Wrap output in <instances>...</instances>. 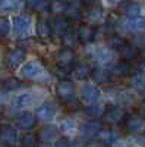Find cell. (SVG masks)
Listing matches in <instances>:
<instances>
[{
  "mask_svg": "<svg viewBox=\"0 0 145 147\" xmlns=\"http://www.w3.org/2000/svg\"><path fill=\"white\" fill-rule=\"evenodd\" d=\"M29 7L35 12L50 10V0H29Z\"/></svg>",
  "mask_w": 145,
  "mask_h": 147,
  "instance_id": "f546056e",
  "label": "cell"
},
{
  "mask_svg": "<svg viewBox=\"0 0 145 147\" xmlns=\"http://www.w3.org/2000/svg\"><path fill=\"white\" fill-rule=\"evenodd\" d=\"M53 147H70V140L67 137H60L54 141Z\"/></svg>",
  "mask_w": 145,
  "mask_h": 147,
  "instance_id": "74e56055",
  "label": "cell"
},
{
  "mask_svg": "<svg viewBox=\"0 0 145 147\" xmlns=\"http://www.w3.org/2000/svg\"><path fill=\"white\" fill-rule=\"evenodd\" d=\"M10 32V21L5 16H0V37H5Z\"/></svg>",
  "mask_w": 145,
  "mask_h": 147,
  "instance_id": "8d00e7d4",
  "label": "cell"
},
{
  "mask_svg": "<svg viewBox=\"0 0 145 147\" xmlns=\"http://www.w3.org/2000/svg\"><path fill=\"white\" fill-rule=\"evenodd\" d=\"M27 6V0H0V12H15Z\"/></svg>",
  "mask_w": 145,
  "mask_h": 147,
  "instance_id": "d6986e66",
  "label": "cell"
},
{
  "mask_svg": "<svg viewBox=\"0 0 145 147\" xmlns=\"http://www.w3.org/2000/svg\"><path fill=\"white\" fill-rule=\"evenodd\" d=\"M130 85L134 87L135 90H142L145 88V75L142 72H136L132 75L130 78Z\"/></svg>",
  "mask_w": 145,
  "mask_h": 147,
  "instance_id": "4dcf8cb0",
  "label": "cell"
},
{
  "mask_svg": "<svg viewBox=\"0 0 145 147\" xmlns=\"http://www.w3.org/2000/svg\"><path fill=\"white\" fill-rule=\"evenodd\" d=\"M117 55L122 60H125V62H130V60H134L139 56V50L135 44L123 41V44L117 49Z\"/></svg>",
  "mask_w": 145,
  "mask_h": 147,
  "instance_id": "30bf717a",
  "label": "cell"
},
{
  "mask_svg": "<svg viewBox=\"0 0 145 147\" xmlns=\"http://www.w3.org/2000/svg\"><path fill=\"white\" fill-rule=\"evenodd\" d=\"M117 25L125 30V31H130V32H139L142 30H145V18H126L123 21H119Z\"/></svg>",
  "mask_w": 145,
  "mask_h": 147,
  "instance_id": "52a82bcc",
  "label": "cell"
},
{
  "mask_svg": "<svg viewBox=\"0 0 145 147\" xmlns=\"http://www.w3.org/2000/svg\"><path fill=\"white\" fill-rule=\"evenodd\" d=\"M37 35L41 37V38H48L53 32H51V27H50V21L45 19V18H41L38 22H37Z\"/></svg>",
  "mask_w": 145,
  "mask_h": 147,
  "instance_id": "7402d4cb",
  "label": "cell"
},
{
  "mask_svg": "<svg viewBox=\"0 0 145 147\" xmlns=\"http://www.w3.org/2000/svg\"><path fill=\"white\" fill-rule=\"evenodd\" d=\"M35 121H37L35 115H32V113H29V112H25V113L19 115V116L15 119V127H16L18 129L27 131V129H31V128L35 125Z\"/></svg>",
  "mask_w": 145,
  "mask_h": 147,
  "instance_id": "9a60e30c",
  "label": "cell"
},
{
  "mask_svg": "<svg viewBox=\"0 0 145 147\" xmlns=\"http://www.w3.org/2000/svg\"><path fill=\"white\" fill-rule=\"evenodd\" d=\"M95 137L104 146H112V144H114L117 141V132L114 129H112V128H101Z\"/></svg>",
  "mask_w": 145,
  "mask_h": 147,
  "instance_id": "e0dca14e",
  "label": "cell"
},
{
  "mask_svg": "<svg viewBox=\"0 0 145 147\" xmlns=\"http://www.w3.org/2000/svg\"><path fill=\"white\" fill-rule=\"evenodd\" d=\"M25 50L23 49H12L5 53V63L7 68H16L25 59Z\"/></svg>",
  "mask_w": 145,
  "mask_h": 147,
  "instance_id": "9c48e42d",
  "label": "cell"
},
{
  "mask_svg": "<svg viewBox=\"0 0 145 147\" xmlns=\"http://www.w3.org/2000/svg\"><path fill=\"white\" fill-rule=\"evenodd\" d=\"M21 87H22V82L19 80H16V78H12V77L10 78H6L3 81V84H2L3 91H13V90H18Z\"/></svg>",
  "mask_w": 145,
  "mask_h": 147,
  "instance_id": "1f68e13d",
  "label": "cell"
},
{
  "mask_svg": "<svg viewBox=\"0 0 145 147\" xmlns=\"http://www.w3.org/2000/svg\"><path fill=\"white\" fill-rule=\"evenodd\" d=\"M104 110H106V109H104L103 106L92 103V105H90V106L85 109V113H87V116H88V118H91V119H97V118L103 116Z\"/></svg>",
  "mask_w": 145,
  "mask_h": 147,
  "instance_id": "f1b7e54d",
  "label": "cell"
},
{
  "mask_svg": "<svg viewBox=\"0 0 145 147\" xmlns=\"http://www.w3.org/2000/svg\"><path fill=\"white\" fill-rule=\"evenodd\" d=\"M79 94H81V99L82 102H85L88 105H92L98 100L100 97V90L95 84L92 82H85L81 85V90H79Z\"/></svg>",
  "mask_w": 145,
  "mask_h": 147,
  "instance_id": "5b68a950",
  "label": "cell"
},
{
  "mask_svg": "<svg viewBox=\"0 0 145 147\" xmlns=\"http://www.w3.org/2000/svg\"><path fill=\"white\" fill-rule=\"evenodd\" d=\"M84 147H104V144L100 143L98 140H88Z\"/></svg>",
  "mask_w": 145,
  "mask_h": 147,
  "instance_id": "f35d334b",
  "label": "cell"
},
{
  "mask_svg": "<svg viewBox=\"0 0 145 147\" xmlns=\"http://www.w3.org/2000/svg\"><path fill=\"white\" fill-rule=\"evenodd\" d=\"M45 72L44 65L40 62L38 59H32L29 62L23 63L19 69V77L27 78V80H37Z\"/></svg>",
  "mask_w": 145,
  "mask_h": 147,
  "instance_id": "7a4b0ae2",
  "label": "cell"
},
{
  "mask_svg": "<svg viewBox=\"0 0 145 147\" xmlns=\"http://www.w3.org/2000/svg\"><path fill=\"white\" fill-rule=\"evenodd\" d=\"M69 2L66 0H50V10L54 15H62L66 12Z\"/></svg>",
  "mask_w": 145,
  "mask_h": 147,
  "instance_id": "83f0119b",
  "label": "cell"
},
{
  "mask_svg": "<svg viewBox=\"0 0 145 147\" xmlns=\"http://www.w3.org/2000/svg\"><path fill=\"white\" fill-rule=\"evenodd\" d=\"M144 90H145V88H144Z\"/></svg>",
  "mask_w": 145,
  "mask_h": 147,
  "instance_id": "7bdbcfd3",
  "label": "cell"
},
{
  "mask_svg": "<svg viewBox=\"0 0 145 147\" xmlns=\"http://www.w3.org/2000/svg\"><path fill=\"white\" fill-rule=\"evenodd\" d=\"M54 62H56L57 68H60L62 71L72 72V69L75 66V52L69 47L60 49L54 55Z\"/></svg>",
  "mask_w": 145,
  "mask_h": 147,
  "instance_id": "6da1fadb",
  "label": "cell"
},
{
  "mask_svg": "<svg viewBox=\"0 0 145 147\" xmlns=\"http://www.w3.org/2000/svg\"><path fill=\"white\" fill-rule=\"evenodd\" d=\"M139 115L145 118V103H142V105H141V107H139Z\"/></svg>",
  "mask_w": 145,
  "mask_h": 147,
  "instance_id": "ab89813d",
  "label": "cell"
},
{
  "mask_svg": "<svg viewBox=\"0 0 145 147\" xmlns=\"http://www.w3.org/2000/svg\"><path fill=\"white\" fill-rule=\"evenodd\" d=\"M117 10L126 18H136L141 13V5L135 0H123L119 3Z\"/></svg>",
  "mask_w": 145,
  "mask_h": 147,
  "instance_id": "8992f818",
  "label": "cell"
},
{
  "mask_svg": "<svg viewBox=\"0 0 145 147\" xmlns=\"http://www.w3.org/2000/svg\"><path fill=\"white\" fill-rule=\"evenodd\" d=\"M50 27H51V32L53 34L63 35L66 31H69V21H67V18L56 15V18H53L50 21Z\"/></svg>",
  "mask_w": 145,
  "mask_h": 147,
  "instance_id": "2e32d148",
  "label": "cell"
},
{
  "mask_svg": "<svg viewBox=\"0 0 145 147\" xmlns=\"http://www.w3.org/2000/svg\"><path fill=\"white\" fill-rule=\"evenodd\" d=\"M125 128L129 132H139L145 128V118L141 115H129L125 119Z\"/></svg>",
  "mask_w": 145,
  "mask_h": 147,
  "instance_id": "4fadbf2b",
  "label": "cell"
},
{
  "mask_svg": "<svg viewBox=\"0 0 145 147\" xmlns=\"http://www.w3.org/2000/svg\"><path fill=\"white\" fill-rule=\"evenodd\" d=\"M108 3H116V2H119V0H107Z\"/></svg>",
  "mask_w": 145,
  "mask_h": 147,
  "instance_id": "b9f144b4",
  "label": "cell"
},
{
  "mask_svg": "<svg viewBox=\"0 0 145 147\" xmlns=\"http://www.w3.org/2000/svg\"><path fill=\"white\" fill-rule=\"evenodd\" d=\"M103 119H104V122H107V124H110V125H117V124L125 122L126 113H125V110L119 106H108L103 113Z\"/></svg>",
  "mask_w": 145,
  "mask_h": 147,
  "instance_id": "3957f363",
  "label": "cell"
},
{
  "mask_svg": "<svg viewBox=\"0 0 145 147\" xmlns=\"http://www.w3.org/2000/svg\"><path fill=\"white\" fill-rule=\"evenodd\" d=\"M88 57L98 62H107L110 60V52L106 47H92V50L88 52Z\"/></svg>",
  "mask_w": 145,
  "mask_h": 147,
  "instance_id": "44dd1931",
  "label": "cell"
},
{
  "mask_svg": "<svg viewBox=\"0 0 145 147\" xmlns=\"http://www.w3.org/2000/svg\"><path fill=\"white\" fill-rule=\"evenodd\" d=\"M84 3H87V5H88V7H90V6H94V5H97V2H95V0H84Z\"/></svg>",
  "mask_w": 145,
  "mask_h": 147,
  "instance_id": "60d3db41",
  "label": "cell"
},
{
  "mask_svg": "<svg viewBox=\"0 0 145 147\" xmlns=\"http://www.w3.org/2000/svg\"><path fill=\"white\" fill-rule=\"evenodd\" d=\"M81 132L84 134V136H87V137H92V136H97L98 134V131L101 129L100 124L98 122H94V121H88L85 122V124H82L79 127Z\"/></svg>",
  "mask_w": 145,
  "mask_h": 147,
  "instance_id": "603a6c76",
  "label": "cell"
},
{
  "mask_svg": "<svg viewBox=\"0 0 145 147\" xmlns=\"http://www.w3.org/2000/svg\"><path fill=\"white\" fill-rule=\"evenodd\" d=\"M37 141H38V138L35 136H32V134H25V136L22 137L21 144H22V147H35L37 146Z\"/></svg>",
  "mask_w": 145,
  "mask_h": 147,
  "instance_id": "d590c367",
  "label": "cell"
},
{
  "mask_svg": "<svg viewBox=\"0 0 145 147\" xmlns=\"http://www.w3.org/2000/svg\"><path fill=\"white\" fill-rule=\"evenodd\" d=\"M91 78L95 82H98V84H106V82H108L112 80V72H110V69H107V68L97 66V68H92Z\"/></svg>",
  "mask_w": 145,
  "mask_h": 147,
  "instance_id": "ac0fdd59",
  "label": "cell"
},
{
  "mask_svg": "<svg viewBox=\"0 0 145 147\" xmlns=\"http://www.w3.org/2000/svg\"><path fill=\"white\" fill-rule=\"evenodd\" d=\"M31 27V16L28 13H19L13 18V30H15V34L22 37L28 32Z\"/></svg>",
  "mask_w": 145,
  "mask_h": 147,
  "instance_id": "ba28073f",
  "label": "cell"
},
{
  "mask_svg": "<svg viewBox=\"0 0 145 147\" xmlns=\"http://www.w3.org/2000/svg\"><path fill=\"white\" fill-rule=\"evenodd\" d=\"M103 13H104V10L98 5H94V6L88 7V19H91V21H100L103 18Z\"/></svg>",
  "mask_w": 145,
  "mask_h": 147,
  "instance_id": "d6a6232c",
  "label": "cell"
},
{
  "mask_svg": "<svg viewBox=\"0 0 145 147\" xmlns=\"http://www.w3.org/2000/svg\"><path fill=\"white\" fill-rule=\"evenodd\" d=\"M110 72H112V77H126L130 72V66H129L128 62H125V60H120V62H117L113 66V69Z\"/></svg>",
  "mask_w": 145,
  "mask_h": 147,
  "instance_id": "4316f807",
  "label": "cell"
},
{
  "mask_svg": "<svg viewBox=\"0 0 145 147\" xmlns=\"http://www.w3.org/2000/svg\"><path fill=\"white\" fill-rule=\"evenodd\" d=\"M0 140L7 147H15L18 143V132L13 127L5 125L0 128Z\"/></svg>",
  "mask_w": 145,
  "mask_h": 147,
  "instance_id": "8fae6325",
  "label": "cell"
},
{
  "mask_svg": "<svg viewBox=\"0 0 145 147\" xmlns=\"http://www.w3.org/2000/svg\"><path fill=\"white\" fill-rule=\"evenodd\" d=\"M57 113V106L54 103H44L35 109V118H38L41 121H50L56 116Z\"/></svg>",
  "mask_w": 145,
  "mask_h": 147,
  "instance_id": "7c38bea8",
  "label": "cell"
},
{
  "mask_svg": "<svg viewBox=\"0 0 145 147\" xmlns=\"http://www.w3.org/2000/svg\"><path fill=\"white\" fill-rule=\"evenodd\" d=\"M91 72H92V68L88 63H79L74 66L72 75H74L75 80H87L91 77Z\"/></svg>",
  "mask_w": 145,
  "mask_h": 147,
  "instance_id": "ffe728a7",
  "label": "cell"
},
{
  "mask_svg": "<svg viewBox=\"0 0 145 147\" xmlns=\"http://www.w3.org/2000/svg\"><path fill=\"white\" fill-rule=\"evenodd\" d=\"M123 38H122V37H120V35H117V34H110V35H108L107 37V47H114L116 49V50H117V49L120 47V46H122L123 44Z\"/></svg>",
  "mask_w": 145,
  "mask_h": 147,
  "instance_id": "e575fe53",
  "label": "cell"
},
{
  "mask_svg": "<svg viewBox=\"0 0 145 147\" xmlns=\"http://www.w3.org/2000/svg\"><path fill=\"white\" fill-rule=\"evenodd\" d=\"M57 132H59V129H57L56 127H53V125H50V127H44V128H41V129L38 131L37 138H38L40 141H50V140L56 138Z\"/></svg>",
  "mask_w": 145,
  "mask_h": 147,
  "instance_id": "d4e9b609",
  "label": "cell"
},
{
  "mask_svg": "<svg viewBox=\"0 0 145 147\" xmlns=\"http://www.w3.org/2000/svg\"><path fill=\"white\" fill-rule=\"evenodd\" d=\"M62 40H63V44L66 47H72V46H75L78 41V37H76V31H66L63 35H62Z\"/></svg>",
  "mask_w": 145,
  "mask_h": 147,
  "instance_id": "836d02e7",
  "label": "cell"
},
{
  "mask_svg": "<svg viewBox=\"0 0 145 147\" xmlns=\"http://www.w3.org/2000/svg\"><path fill=\"white\" fill-rule=\"evenodd\" d=\"M65 13H66V16H67L69 19L76 21V19H79L81 15H82V7H81V5H79L78 2H69L67 9H66Z\"/></svg>",
  "mask_w": 145,
  "mask_h": 147,
  "instance_id": "484cf974",
  "label": "cell"
},
{
  "mask_svg": "<svg viewBox=\"0 0 145 147\" xmlns=\"http://www.w3.org/2000/svg\"><path fill=\"white\" fill-rule=\"evenodd\" d=\"M76 37H78V41L82 44H90L94 37H95V30L88 25V24H81L76 30Z\"/></svg>",
  "mask_w": 145,
  "mask_h": 147,
  "instance_id": "5bb4252c",
  "label": "cell"
},
{
  "mask_svg": "<svg viewBox=\"0 0 145 147\" xmlns=\"http://www.w3.org/2000/svg\"><path fill=\"white\" fill-rule=\"evenodd\" d=\"M56 94H57V97L62 102H65V103L70 102L72 99H74V96H75V85H74V82L69 81V80H62L56 85Z\"/></svg>",
  "mask_w": 145,
  "mask_h": 147,
  "instance_id": "277c9868",
  "label": "cell"
},
{
  "mask_svg": "<svg viewBox=\"0 0 145 147\" xmlns=\"http://www.w3.org/2000/svg\"><path fill=\"white\" fill-rule=\"evenodd\" d=\"M34 100H35L34 94H31V93H22V94H19V96L15 97L12 105H13L15 107H25V106L32 105Z\"/></svg>",
  "mask_w": 145,
  "mask_h": 147,
  "instance_id": "cb8c5ba5",
  "label": "cell"
}]
</instances>
